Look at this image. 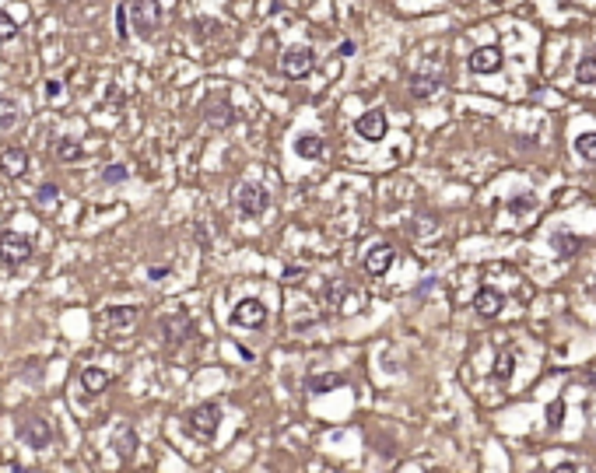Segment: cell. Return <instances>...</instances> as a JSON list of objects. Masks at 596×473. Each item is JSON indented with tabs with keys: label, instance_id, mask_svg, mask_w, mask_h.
Masks as SVG:
<instances>
[{
	"label": "cell",
	"instance_id": "18",
	"mask_svg": "<svg viewBox=\"0 0 596 473\" xmlns=\"http://www.w3.org/2000/svg\"><path fill=\"white\" fill-rule=\"evenodd\" d=\"M21 123V105L11 95H0V130H14Z\"/></svg>",
	"mask_w": 596,
	"mask_h": 473
},
{
	"label": "cell",
	"instance_id": "1",
	"mask_svg": "<svg viewBox=\"0 0 596 473\" xmlns=\"http://www.w3.org/2000/svg\"><path fill=\"white\" fill-rule=\"evenodd\" d=\"M130 11V28L137 39H155L158 25H162V7L158 0H127Z\"/></svg>",
	"mask_w": 596,
	"mask_h": 473
},
{
	"label": "cell",
	"instance_id": "9",
	"mask_svg": "<svg viewBox=\"0 0 596 473\" xmlns=\"http://www.w3.org/2000/svg\"><path fill=\"white\" fill-rule=\"evenodd\" d=\"M354 133L361 140H383L386 137V113L383 109H369L354 120Z\"/></svg>",
	"mask_w": 596,
	"mask_h": 473
},
{
	"label": "cell",
	"instance_id": "31",
	"mask_svg": "<svg viewBox=\"0 0 596 473\" xmlns=\"http://www.w3.org/2000/svg\"><path fill=\"white\" fill-rule=\"evenodd\" d=\"M43 91H46V98H60V91H63V88H60V81H53V78H49V81L43 85Z\"/></svg>",
	"mask_w": 596,
	"mask_h": 473
},
{
	"label": "cell",
	"instance_id": "22",
	"mask_svg": "<svg viewBox=\"0 0 596 473\" xmlns=\"http://www.w3.org/2000/svg\"><path fill=\"white\" fill-rule=\"evenodd\" d=\"M36 204L46 207V211H53V207L60 204V186H56V182H43V186L36 189Z\"/></svg>",
	"mask_w": 596,
	"mask_h": 473
},
{
	"label": "cell",
	"instance_id": "32",
	"mask_svg": "<svg viewBox=\"0 0 596 473\" xmlns=\"http://www.w3.org/2000/svg\"><path fill=\"white\" fill-rule=\"evenodd\" d=\"M554 246H558V249H568V256H572V249H575V239H561V235H554Z\"/></svg>",
	"mask_w": 596,
	"mask_h": 473
},
{
	"label": "cell",
	"instance_id": "24",
	"mask_svg": "<svg viewBox=\"0 0 596 473\" xmlns=\"http://www.w3.org/2000/svg\"><path fill=\"white\" fill-rule=\"evenodd\" d=\"M435 91H438V78H421V74H418V78L411 81V95H414V98H431Z\"/></svg>",
	"mask_w": 596,
	"mask_h": 473
},
{
	"label": "cell",
	"instance_id": "16",
	"mask_svg": "<svg viewBox=\"0 0 596 473\" xmlns=\"http://www.w3.org/2000/svg\"><path fill=\"white\" fill-rule=\"evenodd\" d=\"M204 120H207V127L225 130V127H232V123H235V109H232V102H214Z\"/></svg>",
	"mask_w": 596,
	"mask_h": 473
},
{
	"label": "cell",
	"instance_id": "29",
	"mask_svg": "<svg viewBox=\"0 0 596 473\" xmlns=\"http://www.w3.org/2000/svg\"><path fill=\"white\" fill-rule=\"evenodd\" d=\"M512 365H515V358H512V354H502V358H498V368H495V372H498V379H509Z\"/></svg>",
	"mask_w": 596,
	"mask_h": 473
},
{
	"label": "cell",
	"instance_id": "19",
	"mask_svg": "<svg viewBox=\"0 0 596 473\" xmlns=\"http://www.w3.org/2000/svg\"><path fill=\"white\" fill-rule=\"evenodd\" d=\"M106 323L116 326V330L133 326L137 323V305H113V308H106Z\"/></svg>",
	"mask_w": 596,
	"mask_h": 473
},
{
	"label": "cell",
	"instance_id": "15",
	"mask_svg": "<svg viewBox=\"0 0 596 473\" xmlns=\"http://www.w3.org/2000/svg\"><path fill=\"white\" fill-rule=\"evenodd\" d=\"M341 386H344L341 372H327V375H309V379H305V393H312V396L330 393V389H341Z\"/></svg>",
	"mask_w": 596,
	"mask_h": 473
},
{
	"label": "cell",
	"instance_id": "4",
	"mask_svg": "<svg viewBox=\"0 0 596 473\" xmlns=\"http://www.w3.org/2000/svg\"><path fill=\"white\" fill-rule=\"evenodd\" d=\"M186 425L190 431L197 435V438H214L217 435V425H221V407L217 403H200V407H193L190 410V417H186Z\"/></svg>",
	"mask_w": 596,
	"mask_h": 473
},
{
	"label": "cell",
	"instance_id": "33",
	"mask_svg": "<svg viewBox=\"0 0 596 473\" xmlns=\"http://www.w3.org/2000/svg\"><path fill=\"white\" fill-rule=\"evenodd\" d=\"M148 274H151V281H158V277H165V274H169V266H151Z\"/></svg>",
	"mask_w": 596,
	"mask_h": 473
},
{
	"label": "cell",
	"instance_id": "35",
	"mask_svg": "<svg viewBox=\"0 0 596 473\" xmlns=\"http://www.w3.org/2000/svg\"><path fill=\"white\" fill-rule=\"evenodd\" d=\"M554 473H575V463H565V467H558Z\"/></svg>",
	"mask_w": 596,
	"mask_h": 473
},
{
	"label": "cell",
	"instance_id": "21",
	"mask_svg": "<svg viewBox=\"0 0 596 473\" xmlns=\"http://www.w3.org/2000/svg\"><path fill=\"white\" fill-rule=\"evenodd\" d=\"M575 81L579 85H596V56L586 53L579 63H575Z\"/></svg>",
	"mask_w": 596,
	"mask_h": 473
},
{
	"label": "cell",
	"instance_id": "3",
	"mask_svg": "<svg viewBox=\"0 0 596 473\" xmlns=\"http://www.w3.org/2000/svg\"><path fill=\"white\" fill-rule=\"evenodd\" d=\"M312 67H316V53H312V46L298 43V46H288V49L281 53V74L292 78V81L305 78Z\"/></svg>",
	"mask_w": 596,
	"mask_h": 473
},
{
	"label": "cell",
	"instance_id": "2",
	"mask_svg": "<svg viewBox=\"0 0 596 473\" xmlns=\"http://www.w3.org/2000/svg\"><path fill=\"white\" fill-rule=\"evenodd\" d=\"M32 259V239L18 232H0V263L7 270H18L21 263Z\"/></svg>",
	"mask_w": 596,
	"mask_h": 473
},
{
	"label": "cell",
	"instance_id": "8",
	"mask_svg": "<svg viewBox=\"0 0 596 473\" xmlns=\"http://www.w3.org/2000/svg\"><path fill=\"white\" fill-rule=\"evenodd\" d=\"M29 165H32V158H29L25 147H18V144L0 147V172L7 175V179H21V175L29 172Z\"/></svg>",
	"mask_w": 596,
	"mask_h": 473
},
{
	"label": "cell",
	"instance_id": "17",
	"mask_svg": "<svg viewBox=\"0 0 596 473\" xmlns=\"http://www.w3.org/2000/svg\"><path fill=\"white\" fill-rule=\"evenodd\" d=\"M295 155L298 158H323V137L319 133H298Z\"/></svg>",
	"mask_w": 596,
	"mask_h": 473
},
{
	"label": "cell",
	"instance_id": "14",
	"mask_svg": "<svg viewBox=\"0 0 596 473\" xmlns=\"http://www.w3.org/2000/svg\"><path fill=\"white\" fill-rule=\"evenodd\" d=\"M106 386H109V372L106 368H98V365H85L81 368V389H85L88 396L102 393Z\"/></svg>",
	"mask_w": 596,
	"mask_h": 473
},
{
	"label": "cell",
	"instance_id": "13",
	"mask_svg": "<svg viewBox=\"0 0 596 473\" xmlns=\"http://www.w3.org/2000/svg\"><path fill=\"white\" fill-rule=\"evenodd\" d=\"M473 308H477V316L495 319V316L502 312V295H498L495 288H481V291H477V298H473Z\"/></svg>",
	"mask_w": 596,
	"mask_h": 473
},
{
	"label": "cell",
	"instance_id": "23",
	"mask_svg": "<svg viewBox=\"0 0 596 473\" xmlns=\"http://www.w3.org/2000/svg\"><path fill=\"white\" fill-rule=\"evenodd\" d=\"M165 341H183L186 333H193V323L186 319V316H175V319H165Z\"/></svg>",
	"mask_w": 596,
	"mask_h": 473
},
{
	"label": "cell",
	"instance_id": "6",
	"mask_svg": "<svg viewBox=\"0 0 596 473\" xmlns=\"http://www.w3.org/2000/svg\"><path fill=\"white\" fill-rule=\"evenodd\" d=\"M267 323V305L260 298H242L235 308H232V326H242V330H256Z\"/></svg>",
	"mask_w": 596,
	"mask_h": 473
},
{
	"label": "cell",
	"instance_id": "25",
	"mask_svg": "<svg viewBox=\"0 0 596 473\" xmlns=\"http://www.w3.org/2000/svg\"><path fill=\"white\" fill-rule=\"evenodd\" d=\"M575 151H579L586 162H596V133H579V137H575Z\"/></svg>",
	"mask_w": 596,
	"mask_h": 473
},
{
	"label": "cell",
	"instance_id": "26",
	"mask_svg": "<svg viewBox=\"0 0 596 473\" xmlns=\"http://www.w3.org/2000/svg\"><path fill=\"white\" fill-rule=\"evenodd\" d=\"M127 179H130V169L127 165H120V162L102 169V182H106V186H116V182H127Z\"/></svg>",
	"mask_w": 596,
	"mask_h": 473
},
{
	"label": "cell",
	"instance_id": "34",
	"mask_svg": "<svg viewBox=\"0 0 596 473\" xmlns=\"http://www.w3.org/2000/svg\"><path fill=\"white\" fill-rule=\"evenodd\" d=\"M354 53V43H341L337 46V56H351Z\"/></svg>",
	"mask_w": 596,
	"mask_h": 473
},
{
	"label": "cell",
	"instance_id": "10",
	"mask_svg": "<svg viewBox=\"0 0 596 473\" xmlns=\"http://www.w3.org/2000/svg\"><path fill=\"white\" fill-rule=\"evenodd\" d=\"M467 67L473 74H495V71L502 67V49H498V46H481V49H473Z\"/></svg>",
	"mask_w": 596,
	"mask_h": 473
},
{
	"label": "cell",
	"instance_id": "27",
	"mask_svg": "<svg viewBox=\"0 0 596 473\" xmlns=\"http://www.w3.org/2000/svg\"><path fill=\"white\" fill-rule=\"evenodd\" d=\"M14 36H18V21L7 11H0V43H11Z\"/></svg>",
	"mask_w": 596,
	"mask_h": 473
},
{
	"label": "cell",
	"instance_id": "12",
	"mask_svg": "<svg viewBox=\"0 0 596 473\" xmlns=\"http://www.w3.org/2000/svg\"><path fill=\"white\" fill-rule=\"evenodd\" d=\"M393 246H386V242H379V246H372L369 253H365V270L372 274V277H383L386 270H389V263H393Z\"/></svg>",
	"mask_w": 596,
	"mask_h": 473
},
{
	"label": "cell",
	"instance_id": "20",
	"mask_svg": "<svg viewBox=\"0 0 596 473\" xmlns=\"http://www.w3.org/2000/svg\"><path fill=\"white\" fill-rule=\"evenodd\" d=\"M53 151H56L60 162H78V158H81V144H78L74 137H60V140L53 144Z\"/></svg>",
	"mask_w": 596,
	"mask_h": 473
},
{
	"label": "cell",
	"instance_id": "11",
	"mask_svg": "<svg viewBox=\"0 0 596 473\" xmlns=\"http://www.w3.org/2000/svg\"><path fill=\"white\" fill-rule=\"evenodd\" d=\"M109 449L120 459H133V452H137V431L130 428V425H120V428L113 431V438H109Z\"/></svg>",
	"mask_w": 596,
	"mask_h": 473
},
{
	"label": "cell",
	"instance_id": "7",
	"mask_svg": "<svg viewBox=\"0 0 596 473\" xmlns=\"http://www.w3.org/2000/svg\"><path fill=\"white\" fill-rule=\"evenodd\" d=\"M18 438H21L29 449H46V445L53 442V428H49L46 417H25V421L18 425Z\"/></svg>",
	"mask_w": 596,
	"mask_h": 473
},
{
	"label": "cell",
	"instance_id": "30",
	"mask_svg": "<svg viewBox=\"0 0 596 473\" xmlns=\"http://www.w3.org/2000/svg\"><path fill=\"white\" fill-rule=\"evenodd\" d=\"M302 277H305L302 266H284V284H302Z\"/></svg>",
	"mask_w": 596,
	"mask_h": 473
},
{
	"label": "cell",
	"instance_id": "5",
	"mask_svg": "<svg viewBox=\"0 0 596 473\" xmlns=\"http://www.w3.org/2000/svg\"><path fill=\"white\" fill-rule=\"evenodd\" d=\"M267 189L263 186H256V182H242L239 186V193H235V207H239V214L250 217V221H256V217L267 211Z\"/></svg>",
	"mask_w": 596,
	"mask_h": 473
},
{
	"label": "cell",
	"instance_id": "28",
	"mask_svg": "<svg viewBox=\"0 0 596 473\" xmlns=\"http://www.w3.org/2000/svg\"><path fill=\"white\" fill-rule=\"evenodd\" d=\"M116 36H120V39H130V11H127V0L116 7Z\"/></svg>",
	"mask_w": 596,
	"mask_h": 473
}]
</instances>
